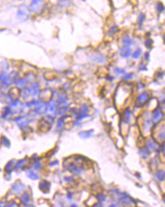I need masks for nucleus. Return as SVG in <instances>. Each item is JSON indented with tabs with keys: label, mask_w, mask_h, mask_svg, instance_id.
<instances>
[{
	"label": "nucleus",
	"mask_w": 165,
	"mask_h": 207,
	"mask_svg": "<svg viewBox=\"0 0 165 207\" xmlns=\"http://www.w3.org/2000/svg\"><path fill=\"white\" fill-rule=\"evenodd\" d=\"M95 197L96 199V201L99 202V203H103V204L105 202L109 201V196H107V194L103 191H99V192H98V193H96Z\"/></svg>",
	"instance_id": "obj_15"
},
{
	"label": "nucleus",
	"mask_w": 165,
	"mask_h": 207,
	"mask_svg": "<svg viewBox=\"0 0 165 207\" xmlns=\"http://www.w3.org/2000/svg\"><path fill=\"white\" fill-rule=\"evenodd\" d=\"M63 180L67 185H74V184L77 183L78 177H76V176L73 175V174H71V173H68V174H66V175H64Z\"/></svg>",
	"instance_id": "obj_14"
},
{
	"label": "nucleus",
	"mask_w": 165,
	"mask_h": 207,
	"mask_svg": "<svg viewBox=\"0 0 165 207\" xmlns=\"http://www.w3.org/2000/svg\"><path fill=\"white\" fill-rule=\"evenodd\" d=\"M107 58L99 52H95L92 54V61L96 64H105L106 62Z\"/></svg>",
	"instance_id": "obj_11"
},
{
	"label": "nucleus",
	"mask_w": 165,
	"mask_h": 207,
	"mask_svg": "<svg viewBox=\"0 0 165 207\" xmlns=\"http://www.w3.org/2000/svg\"><path fill=\"white\" fill-rule=\"evenodd\" d=\"M141 117V124H140V130L144 134H152L154 130L155 124L152 123L151 119H150V113H144L140 117Z\"/></svg>",
	"instance_id": "obj_1"
},
{
	"label": "nucleus",
	"mask_w": 165,
	"mask_h": 207,
	"mask_svg": "<svg viewBox=\"0 0 165 207\" xmlns=\"http://www.w3.org/2000/svg\"><path fill=\"white\" fill-rule=\"evenodd\" d=\"M75 199V192L74 191H67L66 193V200L69 202H73Z\"/></svg>",
	"instance_id": "obj_24"
},
{
	"label": "nucleus",
	"mask_w": 165,
	"mask_h": 207,
	"mask_svg": "<svg viewBox=\"0 0 165 207\" xmlns=\"http://www.w3.org/2000/svg\"><path fill=\"white\" fill-rule=\"evenodd\" d=\"M72 124H73L75 127H81L82 126V123L78 122V120H72Z\"/></svg>",
	"instance_id": "obj_30"
},
{
	"label": "nucleus",
	"mask_w": 165,
	"mask_h": 207,
	"mask_svg": "<svg viewBox=\"0 0 165 207\" xmlns=\"http://www.w3.org/2000/svg\"><path fill=\"white\" fill-rule=\"evenodd\" d=\"M163 42H164V44H165V34L163 35Z\"/></svg>",
	"instance_id": "obj_38"
},
{
	"label": "nucleus",
	"mask_w": 165,
	"mask_h": 207,
	"mask_svg": "<svg viewBox=\"0 0 165 207\" xmlns=\"http://www.w3.org/2000/svg\"><path fill=\"white\" fill-rule=\"evenodd\" d=\"M138 154L140 156V158L143 160H148L150 158V156H151V151H149V149L146 148V146L143 144L138 146Z\"/></svg>",
	"instance_id": "obj_8"
},
{
	"label": "nucleus",
	"mask_w": 165,
	"mask_h": 207,
	"mask_svg": "<svg viewBox=\"0 0 165 207\" xmlns=\"http://www.w3.org/2000/svg\"><path fill=\"white\" fill-rule=\"evenodd\" d=\"M137 69H138V71H140V72H144V71H147V65H146L144 62H141L138 64Z\"/></svg>",
	"instance_id": "obj_26"
},
{
	"label": "nucleus",
	"mask_w": 165,
	"mask_h": 207,
	"mask_svg": "<svg viewBox=\"0 0 165 207\" xmlns=\"http://www.w3.org/2000/svg\"><path fill=\"white\" fill-rule=\"evenodd\" d=\"M146 20V16L144 13H139L137 17V25L138 26H142V24L144 23V21Z\"/></svg>",
	"instance_id": "obj_21"
},
{
	"label": "nucleus",
	"mask_w": 165,
	"mask_h": 207,
	"mask_svg": "<svg viewBox=\"0 0 165 207\" xmlns=\"http://www.w3.org/2000/svg\"><path fill=\"white\" fill-rule=\"evenodd\" d=\"M136 90L137 91H140V90H143V89H145V84L143 83V82L141 81H138V83H137V86H136Z\"/></svg>",
	"instance_id": "obj_29"
},
{
	"label": "nucleus",
	"mask_w": 165,
	"mask_h": 207,
	"mask_svg": "<svg viewBox=\"0 0 165 207\" xmlns=\"http://www.w3.org/2000/svg\"><path fill=\"white\" fill-rule=\"evenodd\" d=\"M116 201L120 206L124 207H134V205L137 203L134 198H132L130 194L123 191H121L120 194L116 197Z\"/></svg>",
	"instance_id": "obj_3"
},
{
	"label": "nucleus",
	"mask_w": 165,
	"mask_h": 207,
	"mask_svg": "<svg viewBox=\"0 0 165 207\" xmlns=\"http://www.w3.org/2000/svg\"><path fill=\"white\" fill-rule=\"evenodd\" d=\"M134 78V74L133 73H125L123 76V82H128V81H131L132 79Z\"/></svg>",
	"instance_id": "obj_23"
},
{
	"label": "nucleus",
	"mask_w": 165,
	"mask_h": 207,
	"mask_svg": "<svg viewBox=\"0 0 165 207\" xmlns=\"http://www.w3.org/2000/svg\"><path fill=\"white\" fill-rule=\"evenodd\" d=\"M91 207H105V206H103V203H99V202L96 201V202L95 203V204H94V205H92Z\"/></svg>",
	"instance_id": "obj_34"
},
{
	"label": "nucleus",
	"mask_w": 165,
	"mask_h": 207,
	"mask_svg": "<svg viewBox=\"0 0 165 207\" xmlns=\"http://www.w3.org/2000/svg\"><path fill=\"white\" fill-rule=\"evenodd\" d=\"M28 176H29L31 179H38V175H37V173H35V171H30Z\"/></svg>",
	"instance_id": "obj_32"
},
{
	"label": "nucleus",
	"mask_w": 165,
	"mask_h": 207,
	"mask_svg": "<svg viewBox=\"0 0 165 207\" xmlns=\"http://www.w3.org/2000/svg\"><path fill=\"white\" fill-rule=\"evenodd\" d=\"M151 134L160 144H164L165 142V123H161L154 127V130Z\"/></svg>",
	"instance_id": "obj_5"
},
{
	"label": "nucleus",
	"mask_w": 165,
	"mask_h": 207,
	"mask_svg": "<svg viewBox=\"0 0 165 207\" xmlns=\"http://www.w3.org/2000/svg\"><path fill=\"white\" fill-rule=\"evenodd\" d=\"M159 158H157V155L156 156H154V158H149V162H148V165L150 167V169H152V170H155L157 168H159Z\"/></svg>",
	"instance_id": "obj_17"
},
{
	"label": "nucleus",
	"mask_w": 165,
	"mask_h": 207,
	"mask_svg": "<svg viewBox=\"0 0 165 207\" xmlns=\"http://www.w3.org/2000/svg\"><path fill=\"white\" fill-rule=\"evenodd\" d=\"M144 145L151 152H155L156 155L160 154V151H159V149H160V144L153 137H150L148 138H146L145 142H144Z\"/></svg>",
	"instance_id": "obj_6"
},
{
	"label": "nucleus",
	"mask_w": 165,
	"mask_h": 207,
	"mask_svg": "<svg viewBox=\"0 0 165 207\" xmlns=\"http://www.w3.org/2000/svg\"><path fill=\"white\" fill-rule=\"evenodd\" d=\"M156 11L158 13H162L164 11V5L162 4V2L156 3Z\"/></svg>",
	"instance_id": "obj_27"
},
{
	"label": "nucleus",
	"mask_w": 165,
	"mask_h": 207,
	"mask_svg": "<svg viewBox=\"0 0 165 207\" xmlns=\"http://www.w3.org/2000/svg\"><path fill=\"white\" fill-rule=\"evenodd\" d=\"M150 119H151L152 123L157 126V124H159L161 123L164 122L165 120V112L160 108L159 106L155 107V108H153L151 110V112H150Z\"/></svg>",
	"instance_id": "obj_4"
},
{
	"label": "nucleus",
	"mask_w": 165,
	"mask_h": 207,
	"mask_svg": "<svg viewBox=\"0 0 165 207\" xmlns=\"http://www.w3.org/2000/svg\"><path fill=\"white\" fill-rule=\"evenodd\" d=\"M151 100V96H150V93L148 91H142L140 93H138L137 96L135 97L134 100V106L136 108H144L148 105V103Z\"/></svg>",
	"instance_id": "obj_2"
},
{
	"label": "nucleus",
	"mask_w": 165,
	"mask_h": 207,
	"mask_svg": "<svg viewBox=\"0 0 165 207\" xmlns=\"http://www.w3.org/2000/svg\"><path fill=\"white\" fill-rule=\"evenodd\" d=\"M141 54H142V50H141V48L137 47V48H136V49L134 50L133 52L131 53V58H132V59H134V60H137V59L140 58Z\"/></svg>",
	"instance_id": "obj_20"
},
{
	"label": "nucleus",
	"mask_w": 165,
	"mask_h": 207,
	"mask_svg": "<svg viewBox=\"0 0 165 207\" xmlns=\"http://www.w3.org/2000/svg\"><path fill=\"white\" fill-rule=\"evenodd\" d=\"M69 207H79V205L77 204V203H75V202H72L71 204L69 205Z\"/></svg>",
	"instance_id": "obj_36"
},
{
	"label": "nucleus",
	"mask_w": 165,
	"mask_h": 207,
	"mask_svg": "<svg viewBox=\"0 0 165 207\" xmlns=\"http://www.w3.org/2000/svg\"><path fill=\"white\" fill-rule=\"evenodd\" d=\"M39 187H40V189L42 191L44 192H48L50 187H51V183L49 182V181L47 180H43L40 182V185H39Z\"/></svg>",
	"instance_id": "obj_19"
},
{
	"label": "nucleus",
	"mask_w": 165,
	"mask_h": 207,
	"mask_svg": "<svg viewBox=\"0 0 165 207\" xmlns=\"http://www.w3.org/2000/svg\"><path fill=\"white\" fill-rule=\"evenodd\" d=\"M153 177L159 182L165 181V169L163 168H157L153 171Z\"/></svg>",
	"instance_id": "obj_13"
},
{
	"label": "nucleus",
	"mask_w": 165,
	"mask_h": 207,
	"mask_svg": "<svg viewBox=\"0 0 165 207\" xmlns=\"http://www.w3.org/2000/svg\"><path fill=\"white\" fill-rule=\"evenodd\" d=\"M144 45L146 46V48L151 49V48H152V45H153V41H152L150 38H147V39L145 40V42H144Z\"/></svg>",
	"instance_id": "obj_28"
},
{
	"label": "nucleus",
	"mask_w": 165,
	"mask_h": 207,
	"mask_svg": "<svg viewBox=\"0 0 165 207\" xmlns=\"http://www.w3.org/2000/svg\"><path fill=\"white\" fill-rule=\"evenodd\" d=\"M113 74L117 75V76H123L125 74V70L123 69V68H120V67H114L113 68Z\"/></svg>",
	"instance_id": "obj_22"
},
{
	"label": "nucleus",
	"mask_w": 165,
	"mask_h": 207,
	"mask_svg": "<svg viewBox=\"0 0 165 207\" xmlns=\"http://www.w3.org/2000/svg\"><path fill=\"white\" fill-rule=\"evenodd\" d=\"M131 53H132V49L130 47H126V46H121V47L118 49V54L123 59H128L131 57Z\"/></svg>",
	"instance_id": "obj_9"
},
{
	"label": "nucleus",
	"mask_w": 165,
	"mask_h": 207,
	"mask_svg": "<svg viewBox=\"0 0 165 207\" xmlns=\"http://www.w3.org/2000/svg\"><path fill=\"white\" fill-rule=\"evenodd\" d=\"M162 198H163V200L165 201V193H163V194H162Z\"/></svg>",
	"instance_id": "obj_37"
},
{
	"label": "nucleus",
	"mask_w": 165,
	"mask_h": 207,
	"mask_svg": "<svg viewBox=\"0 0 165 207\" xmlns=\"http://www.w3.org/2000/svg\"><path fill=\"white\" fill-rule=\"evenodd\" d=\"M106 80L107 82H113V81L114 80V77H113V76H112V75L107 74L106 76Z\"/></svg>",
	"instance_id": "obj_33"
},
{
	"label": "nucleus",
	"mask_w": 165,
	"mask_h": 207,
	"mask_svg": "<svg viewBox=\"0 0 165 207\" xmlns=\"http://www.w3.org/2000/svg\"><path fill=\"white\" fill-rule=\"evenodd\" d=\"M133 120V110L130 107H125L121 112V122L124 124H130Z\"/></svg>",
	"instance_id": "obj_7"
},
{
	"label": "nucleus",
	"mask_w": 165,
	"mask_h": 207,
	"mask_svg": "<svg viewBox=\"0 0 165 207\" xmlns=\"http://www.w3.org/2000/svg\"><path fill=\"white\" fill-rule=\"evenodd\" d=\"M143 58H144V60H145L146 62H148L149 61V53L146 52L145 54H144V57H143Z\"/></svg>",
	"instance_id": "obj_35"
},
{
	"label": "nucleus",
	"mask_w": 165,
	"mask_h": 207,
	"mask_svg": "<svg viewBox=\"0 0 165 207\" xmlns=\"http://www.w3.org/2000/svg\"><path fill=\"white\" fill-rule=\"evenodd\" d=\"M56 103H57V105H58V107L68 105V104H69V97H68L67 93H61V94H59Z\"/></svg>",
	"instance_id": "obj_12"
},
{
	"label": "nucleus",
	"mask_w": 165,
	"mask_h": 207,
	"mask_svg": "<svg viewBox=\"0 0 165 207\" xmlns=\"http://www.w3.org/2000/svg\"><path fill=\"white\" fill-rule=\"evenodd\" d=\"M159 151H160V154L163 155L165 158V142H164V144H160V149H159Z\"/></svg>",
	"instance_id": "obj_31"
},
{
	"label": "nucleus",
	"mask_w": 165,
	"mask_h": 207,
	"mask_svg": "<svg viewBox=\"0 0 165 207\" xmlns=\"http://www.w3.org/2000/svg\"><path fill=\"white\" fill-rule=\"evenodd\" d=\"M95 134V130L94 128H89V130H82L81 131H79L78 135L79 137L82 138V140H89L94 137Z\"/></svg>",
	"instance_id": "obj_10"
},
{
	"label": "nucleus",
	"mask_w": 165,
	"mask_h": 207,
	"mask_svg": "<svg viewBox=\"0 0 165 207\" xmlns=\"http://www.w3.org/2000/svg\"><path fill=\"white\" fill-rule=\"evenodd\" d=\"M121 43H123V46H126V47H130L134 44V40L132 39L130 35H124L121 38Z\"/></svg>",
	"instance_id": "obj_18"
},
{
	"label": "nucleus",
	"mask_w": 165,
	"mask_h": 207,
	"mask_svg": "<svg viewBox=\"0 0 165 207\" xmlns=\"http://www.w3.org/2000/svg\"><path fill=\"white\" fill-rule=\"evenodd\" d=\"M92 108L88 103H82V105L79 107V113L84 114V115H91Z\"/></svg>",
	"instance_id": "obj_16"
},
{
	"label": "nucleus",
	"mask_w": 165,
	"mask_h": 207,
	"mask_svg": "<svg viewBox=\"0 0 165 207\" xmlns=\"http://www.w3.org/2000/svg\"><path fill=\"white\" fill-rule=\"evenodd\" d=\"M117 28H118V27H117V25H113V26L109 29V32H107V34L110 35V36H113V35L116 33Z\"/></svg>",
	"instance_id": "obj_25"
}]
</instances>
